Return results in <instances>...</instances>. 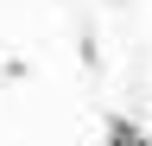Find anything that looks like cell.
<instances>
[{"instance_id": "cell-1", "label": "cell", "mask_w": 152, "mask_h": 146, "mask_svg": "<svg viewBox=\"0 0 152 146\" xmlns=\"http://www.w3.org/2000/svg\"><path fill=\"white\" fill-rule=\"evenodd\" d=\"M108 146H152V140H146V121L114 114V121H108Z\"/></svg>"}]
</instances>
